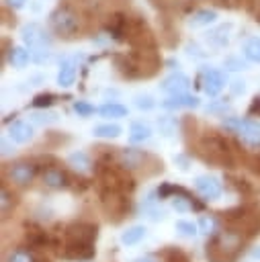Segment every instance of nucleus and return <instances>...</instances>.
Segmentation results:
<instances>
[{
    "label": "nucleus",
    "instance_id": "nucleus-11",
    "mask_svg": "<svg viewBox=\"0 0 260 262\" xmlns=\"http://www.w3.org/2000/svg\"><path fill=\"white\" fill-rule=\"evenodd\" d=\"M188 86H190V80H188V76L182 74V72H174V74H170V76L164 78L162 84H160V88H162L164 92H168V94H180V92H186Z\"/></svg>",
    "mask_w": 260,
    "mask_h": 262
},
{
    "label": "nucleus",
    "instance_id": "nucleus-3",
    "mask_svg": "<svg viewBox=\"0 0 260 262\" xmlns=\"http://www.w3.org/2000/svg\"><path fill=\"white\" fill-rule=\"evenodd\" d=\"M219 215H221V221H225L231 229L242 231L246 237L260 233V207L254 203H244V205L227 209Z\"/></svg>",
    "mask_w": 260,
    "mask_h": 262
},
{
    "label": "nucleus",
    "instance_id": "nucleus-17",
    "mask_svg": "<svg viewBox=\"0 0 260 262\" xmlns=\"http://www.w3.org/2000/svg\"><path fill=\"white\" fill-rule=\"evenodd\" d=\"M68 164H70L74 170L82 172V174L92 170V160H90V156L84 154V151H74V154H70V156H68Z\"/></svg>",
    "mask_w": 260,
    "mask_h": 262
},
{
    "label": "nucleus",
    "instance_id": "nucleus-33",
    "mask_svg": "<svg viewBox=\"0 0 260 262\" xmlns=\"http://www.w3.org/2000/svg\"><path fill=\"white\" fill-rule=\"evenodd\" d=\"M74 111L78 113V117H90L94 113V106L90 102H86V100H76L74 102Z\"/></svg>",
    "mask_w": 260,
    "mask_h": 262
},
{
    "label": "nucleus",
    "instance_id": "nucleus-22",
    "mask_svg": "<svg viewBox=\"0 0 260 262\" xmlns=\"http://www.w3.org/2000/svg\"><path fill=\"white\" fill-rule=\"evenodd\" d=\"M121 127L117 125V123H102V125H96L94 129H92V133L96 135V137H104V139H115V137H119L121 135Z\"/></svg>",
    "mask_w": 260,
    "mask_h": 262
},
{
    "label": "nucleus",
    "instance_id": "nucleus-14",
    "mask_svg": "<svg viewBox=\"0 0 260 262\" xmlns=\"http://www.w3.org/2000/svg\"><path fill=\"white\" fill-rule=\"evenodd\" d=\"M8 135L14 143H27L33 139V125H29L27 121H14L8 127Z\"/></svg>",
    "mask_w": 260,
    "mask_h": 262
},
{
    "label": "nucleus",
    "instance_id": "nucleus-13",
    "mask_svg": "<svg viewBox=\"0 0 260 262\" xmlns=\"http://www.w3.org/2000/svg\"><path fill=\"white\" fill-rule=\"evenodd\" d=\"M237 135H240V139H242L246 145H250V147L260 145V123L254 121V119H244V123H242V127H240V131H237Z\"/></svg>",
    "mask_w": 260,
    "mask_h": 262
},
{
    "label": "nucleus",
    "instance_id": "nucleus-21",
    "mask_svg": "<svg viewBox=\"0 0 260 262\" xmlns=\"http://www.w3.org/2000/svg\"><path fill=\"white\" fill-rule=\"evenodd\" d=\"M98 113L104 119H123V117H127V106H123L119 102H106L98 108Z\"/></svg>",
    "mask_w": 260,
    "mask_h": 262
},
{
    "label": "nucleus",
    "instance_id": "nucleus-31",
    "mask_svg": "<svg viewBox=\"0 0 260 262\" xmlns=\"http://www.w3.org/2000/svg\"><path fill=\"white\" fill-rule=\"evenodd\" d=\"M176 231H180L186 237H194L199 231V225H194L192 221H176Z\"/></svg>",
    "mask_w": 260,
    "mask_h": 262
},
{
    "label": "nucleus",
    "instance_id": "nucleus-35",
    "mask_svg": "<svg viewBox=\"0 0 260 262\" xmlns=\"http://www.w3.org/2000/svg\"><path fill=\"white\" fill-rule=\"evenodd\" d=\"M33 117V121L35 123H41V125H47V123H53L55 119H57V115L55 113H51V111H43V113H35V115H31Z\"/></svg>",
    "mask_w": 260,
    "mask_h": 262
},
{
    "label": "nucleus",
    "instance_id": "nucleus-10",
    "mask_svg": "<svg viewBox=\"0 0 260 262\" xmlns=\"http://www.w3.org/2000/svg\"><path fill=\"white\" fill-rule=\"evenodd\" d=\"M147 156L141 151V149H133V147H125V149H119L117 154V162L121 168H125L127 172L129 170H139L143 164H145Z\"/></svg>",
    "mask_w": 260,
    "mask_h": 262
},
{
    "label": "nucleus",
    "instance_id": "nucleus-37",
    "mask_svg": "<svg viewBox=\"0 0 260 262\" xmlns=\"http://www.w3.org/2000/svg\"><path fill=\"white\" fill-rule=\"evenodd\" d=\"M231 186H233L237 192H244V194H250V192H252V186H250L248 180H244V178H233Z\"/></svg>",
    "mask_w": 260,
    "mask_h": 262
},
{
    "label": "nucleus",
    "instance_id": "nucleus-36",
    "mask_svg": "<svg viewBox=\"0 0 260 262\" xmlns=\"http://www.w3.org/2000/svg\"><path fill=\"white\" fill-rule=\"evenodd\" d=\"M242 123H244V119H237V117H225L223 119V127L227 131H231V133H237L240 127H242Z\"/></svg>",
    "mask_w": 260,
    "mask_h": 262
},
{
    "label": "nucleus",
    "instance_id": "nucleus-32",
    "mask_svg": "<svg viewBox=\"0 0 260 262\" xmlns=\"http://www.w3.org/2000/svg\"><path fill=\"white\" fill-rule=\"evenodd\" d=\"M55 98H57L55 94H51V92H43V94H37V96L33 98V104H35V106H39V108H45V106L53 104V100H55Z\"/></svg>",
    "mask_w": 260,
    "mask_h": 262
},
{
    "label": "nucleus",
    "instance_id": "nucleus-28",
    "mask_svg": "<svg viewBox=\"0 0 260 262\" xmlns=\"http://www.w3.org/2000/svg\"><path fill=\"white\" fill-rule=\"evenodd\" d=\"M227 31H229V27H219L207 35V41H211L217 47H223V45H227Z\"/></svg>",
    "mask_w": 260,
    "mask_h": 262
},
{
    "label": "nucleus",
    "instance_id": "nucleus-20",
    "mask_svg": "<svg viewBox=\"0 0 260 262\" xmlns=\"http://www.w3.org/2000/svg\"><path fill=\"white\" fill-rule=\"evenodd\" d=\"M143 237H145V227H143V225H131V227H127V229L121 233V244L133 246V244L141 242Z\"/></svg>",
    "mask_w": 260,
    "mask_h": 262
},
{
    "label": "nucleus",
    "instance_id": "nucleus-27",
    "mask_svg": "<svg viewBox=\"0 0 260 262\" xmlns=\"http://www.w3.org/2000/svg\"><path fill=\"white\" fill-rule=\"evenodd\" d=\"M199 229L203 233H207V235H215L219 231V217H215V215H203L199 219Z\"/></svg>",
    "mask_w": 260,
    "mask_h": 262
},
{
    "label": "nucleus",
    "instance_id": "nucleus-9",
    "mask_svg": "<svg viewBox=\"0 0 260 262\" xmlns=\"http://www.w3.org/2000/svg\"><path fill=\"white\" fill-rule=\"evenodd\" d=\"M20 37H23V43L29 49H39V47H47L49 45V37L45 33V29L39 27V25H27V27H23Z\"/></svg>",
    "mask_w": 260,
    "mask_h": 262
},
{
    "label": "nucleus",
    "instance_id": "nucleus-42",
    "mask_svg": "<svg viewBox=\"0 0 260 262\" xmlns=\"http://www.w3.org/2000/svg\"><path fill=\"white\" fill-rule=\"evenodd\" d=\"M174 162L178 164V168H180V170H188V160H186L184 156H176V158H174Z\"/></svg>",
    "mask_w": 260,
    "mask_h": 262
},
{
    "label": "nucleus",
    "instance_id": "nucleus-8",
    "mask_svg": "<svg viewBox=\"0 0 260 262\" xmlns=\"http://www.w3.org/2000/svg\"><path fill=\"white\" fill-rule=\"evenodd\" d=\"M41 180L47 188H53V190H61V188H68L72 184V178L68 176V172L57 168V166H47L41 174Z\"/></svg>",
    "mask_w": 260,
    "mask_h": 262
},
{
    "label": "nucleus",
    "instance_id": "nucleus-38",
    "mask_svg": "<svg viewBox=\"0 0 260 262\" xmlns=\"http://www.w3.org/2000/svg\"><path fill=\"white\" fill-rule=\"evenodd\" d=\"M49 57V51L47 47H39V49H31V59H35L37 63H43L45 59Z\"/></svg>",
    "mask_w": 260,
    "mask_h": 262
},
{
    "label": "nucleus",
    "instance_id": "nucleus-4",
    "mask_svg": "<svg viewBox=\"0 0 260 262\" xmlns=\"http://www.w3.org/2000/svg\"><path fill=\"white\" fill-rule=\"evenodd\" d=\"M49 25H51V31L61 37V39H72L80 33L82 29V23H80V16L78 12L72 8V6H57L51 16H49Z\"/></svg>",
    "mask_w": 260,
    "mask_h": 262
},
{
    "label": "nucleus",
    "instance_id": "nucleus-46",
    "mask_svg": "<svg viewBox=\"0 0 260 262\" xmlns=\"http://www.w3.org/2000/svg\"><path fill=\"white\" fill-rule=\"evenodd\" d=\"M252 256H254V258H258V260H260V248H254V250H252Z\"/></svg>",
    "mask_w": 260,
    "mask_h": 262
},
{
    "label": "nucleus",
    "instance_id": "nucleus-24",
    "mask_svg": "<svg viewBox=\"0 0 260 262\" xmlns=\"http://www.w3.org/2000/svg\"><path fill=\"white\" fill-rule=\"evenodd\" d=\"M29 59H31V51L27 49V47H12L10 49V63L14 66V68H25L27 63H29Z\"/></svg>",
    "mask_w": 260,
    "mask_h": 262
},
{
    "label": "nucleus",
    "instance_id": "nucleus-30",
    "mask_svg": "<svg viewBox=\"0 0 260 262\" xmlns=\"http://www.w3.org/2000/svg\"><path fill=\"white\" fill-rule=\"evenodd\" d=\"M162 258H164V262H190L188 256H186L184 252L176 250V248H168V250H164V252H162Z\"/></svg>",
    "mask_w": 260,
    "mask_h": 262
},
{
    "label": "nucleus",
    "instance_id": "nucleus-43",
    "mask_svg": "<svg viewBox=\"0 0 260 262\" xmlns=\"http://www.w3.org/2000/svg\"><path fill=\"white\" fill-rule=\"evenodd\" d=\"M246 90V86H244V82H240V80H235L233 82V86H231V92L233 94H240V92H244Z\"/></svg>",
    "mask_w": 260,
    "mask_h": 262
},
{
    "label": "nucleus",
    "instance_id": "nucleus-29",
    "mask_svg": "<svg viewBox=\"0 0 260 262\" xmlns=\"http://www.w3.org/2000/svg\"><path fill=\"white\" fill-rule=\"evenodd\" d=\"M158 127H160V133H162V135L170 137V135H174V131H176V119H174V117H160V119H158Z\"/></svg>",
    "mask_w": 260,
    "mask_h": 262
},
{
    "label": "nucleus",
    "instance_id": "nucleus-39",
    "mask_svg": "<svg viewBox=\"0 0 260 262\" xmlns=\"http://www.w3.org/2000/svg\"><path fill=\"white\" fill-rule=\"evenodd\" d=\"M225 68H229V70H244L246 68V63L242 61V59H237V57H227L225 59Z\"/></svg>",
    "mask_w": 260,
    "mask_h": 262
},
{
    "label": "nucleus",
    "instance_id": "nucleus-44",
    "mask_svg": "<svg viewBox=\"0 0 260 262\" xmlns=\"http://www.w3.org/2000/svg\"><path fill=\"white\" fill-rule=\"evenodd\" d=\"M10 154V145L6 141V137H2V156H8Z\"/></svg>",
    "mask_w": 260,
    "mask_h": 262
},
{
    "label": "nucleus",
    "instance_id": "nucleus-15",
    "mask_svg": "<svg viewBox=\"0 0 260 262\" xmlns=\"http://www.w3.org/2000/svg\"><path fill=\"white\" fill-rule=\"evenodd\" d=\"M164 108H180V106H186V108H194L199 106V98L192 96V94H186V92H180V94H170V98H166L162 102Z\"/></svg>",
    "mask_w": 260,
    "mask_h": 262
},
{
    "label": "nucleus",
    "instance_id": "nucleus-41",
    "mask_svg": "<svg viewBox=\"0 0 260 262\" xmlns=\"http://www.w3.org/2000/svg\"><path fill=\"white\" fill-rule=\"evenodd\" d=\"M25 2H27V0H4V4H6L8 8H14V10H16V8H23Z\"/></svg>",
    "mask_w": 260,
    "mask_h": 262
},
{
    "label": "nucleus",
    "instance_id": "nucleus-12",
    "mask_svg": "<svg viewBox=\"0 0 260 262\" xmlns=\"http://www.w3.org/2000/svg\"><path fill=\"white\" fill-rule=\"evenodd\" d=\"M203 90L209 94V96H215V94H219L221 90H223V86H225V76H223V72H219V70H207L205 74H203Z\"/></svg>",
    "mask_w": 260,
    "mask_h": 262
},
{
    "label": "nucleus",
    "instance_id": "nucleus-19",
    "mask_svg": "<svg viewBox=\"0 0 260 262\" xmlns=\"http://www.w3.org/2000/svg\"><path fill=\"white\" fill-rule=\"evenodd\" d=\"M242 53L248 61L252 63H260V37H250L244 47H242Z\"/></svg>",
    "mask_w": 260,
    "mask_h": 262
},
{
    "label": "nucleus",
    "instance_id": "nucleus-5",
    "mask_svg": "<svg viewBox=\"0 0 260 262\" xmlns=\"http://www.w3.org/2000/svg\"><path fill=\"white\" fill-rule=\"evenodd\" d=\"M201 149L207 154L205 160L217 162V164H221L223 168H225V166H227V168L233 166V160H231V156H229L227 141H225L223 137H219V135H207V137H203Z\"/></svg>",
    "mask_w": 260,
    "mask_h": 262
},
{
    "label": "nucleus",
    "instance_id": "nucleus-25",
    "mask_svg": "<svg viewBox=\"0 0 260 262\" xmlns=\"http://www.w3.org/2000/svg\"><path fill=\"white\" fill-rule=\"evenodd\" d=\"M4 262H37V256L27 248H14L12 252L6 254Z\"/></svg>",
    "mask_w": 260,
    "mask_h": 262
},
{
    "label": "nucleus",
    "instance_id": "nucleus-2",
    "mask_svg": "<svg viewBox=\"0 0 260 262\" xmlns=\"http://www.w3.org/2000/svg\"><path fill=\"white\" fill-rule=\"evenodd\" d=\"M246 235L237 229H223L211 235V242L207 244V258L209 262H235L237 256L244 250Z\"/></svg>",
    "mask_w": 260,
    "mask_h": 262
},
{
    "label": "nucleus",
    "instance_id": "nucleus-45",
    "mask_svg": "<svg viewBox=\"0 0 260 262\" xmlns=\"http://www.w3.org/2000/svg\"><path fill=\"white\" fill-rule=\"evenodd\" d=\"M133 262H158L154 256H141V258H137V260H133Z\"/></svg>",
    "mask_w": 260,
    "mask_h": 262
},
{
    "label": "nucleus",
    "instance_id": "nucleus-7",
    "mask_svg": "<svg viewBox=\"0 0 260 262\" xmlns=\"http://www.w3.org/2000/svg\"><path fill=\"white\" fill-rule=\"evenodd\" d=\"M194 188H197V192H199L203 199H207V201H217V199L221 196V192H223V186H221L219 178L209 176V174L197 176V178H194Z\"/></svg>",
    "mask_w": 260,
    "mask_h": 262
},
{
    "label": "nucleus",
    "instance_id": "nucleus-18",
    "mask_svg": "<svg viewBox=\"0 0 260 262\" xmlns=\"http://www.w3.org/2000/svg\"><path fill=\"white\" fill-rule=\"evenodd\" d=\"M74 80H76V66H74V61H63L59 72H57V84L61 88H70L74 84Z\"/></svg>",
    "mask_w": 260,
    "mask_h": 262
},
{
    "label": "nucleus",
    "instance_id": "nucleus-47",
    "mask_svg": "<svg viewBox=\"0 0 260 262\" xmlns=\"http://www.w3.org/2000/svg\"><path fill=\"white\" fill-rule=\"evenodd\" d=\"M254 170H256V172H260V156L256 158V166H254Z\"/></svg>",
    "mask_w": 260,
    "mask_h": 262
},
{
    "label": "nucleus",
    "instance_id": "nucleus-16",
    "mask_svg": "<svg viewBox=\"0 0 260 262\" xmlns=\"http://www.w3.org/2000/svg\"><path fill=\"white\" fill-rule=\"evenodd\" d=\"M149 137H151V127L149 125H145L141 121L131 123V127H129V141L131 143H143Z\"/></svg>",
    "mask_w": 260,
    "mask_h": 262
},
{
    "label": "nucleus",
    "instance_id": "nucleus-1",
    "mask_svg": "<svg viewBox=\"0 0 260 262\" xmlns=\"http://www.w3.org/2000/svg\"><path fill=\"white\" fill-rule=\"evenodd\" d=\"M98 227L88 221H74L63 227V244L59 254L70 260H88L94 256V239Z\"/></svg>",
    "mask_w": 260,
    "mask_h": 262
},
{
    "label": "nucleus",
    "instance_id": "nucleus-34",
    "mask_svg": "<svg viewBox=\"0 0 260 262\" xmlns=\"http://www.w3.org/2000/svg\"><path fill=\"white\" fill-rule=\"evenodd\" d=\"M154 98L149 96V94H137L135 96V106L137 108H141V111H149V108H154Z\"/></svg>",
    "mask_w": 260,
    "mask_h": 262
},
{
    "label": "nucleus",
    "instance_id": "nucleus-26",
    "mask_svg": "<svg viewBox=\"0 0 260 262\" xmlns=\"http://www.w3.org/2000/svg\"><path fill=\"white\" fill-rule=\"evenodd\" d=\"M14 205H16V196L2 184V188H0V207H2V217H8V213L14 209Z\"/></svg>",
    "mask_w": 260,
    "mask_h": 262
},
{
    "label": "nucleus",
    "instance_id": "nucleus-48",
    "mask_svg": "<svg viewBox=\"0 0 260 262\" xmlns=\"http://www.w3.org/2000/svg\"><path fill=\"white\" fill-rule=\"evenodd\" d=\"M37 262H51L49 258H43V256H37Z\"/></svg>",
    "mask_w": 260,
    "mask_h": 262
},
{
    "label": "nucleus",
    "instance_id": "nucleus-23",
    "mask_svg": "<svg viewBox=\"0 0 260 262\" xmlns=\"http://www.w3.org/2000/svg\"><path fill=\"white\" fill-rule=\"evenodd\" d=\"M215 18H217V12H215V10L203 8V10H197V12L190 16V25H192V27H205V25L215 23Z\"/></svg>",
    "mask_w": 260,
    "mask_h": 262
},
{
    "label": "nucleus",
    "instance_id": "nucleus-6",
    "mask_svg": "<svg viewBox=\"0 0 260 262\" xmlns=\"http://www.w3.org/2000/svg\"><path fill=\"white\" fill-rule=\"evenodd\" d=\"M35 176H37V166L27 160L10 164V168L6 170V178L10 182H14L16 186H29L35 180Z\"/></svg>",
    "mask_w": 260,
    "mask_h": 262
},
{
    "label": "nucleus",
    "instance_id": "nucleus-40",
    "mask_svg": "<svg viewBox=\"0 0 260 262\" xmlns=\"http://www.w3.org/2000/svg\"><path fill=\"white\" fill-rule=\"evenodd\" d=\"M227 108H229V104H227L225 100H221V102H213L207 111H209V113H217V111H227Z\"/></svg>",
    "mask_w": 260,
    "mask_h": 262
}]
</instances>
